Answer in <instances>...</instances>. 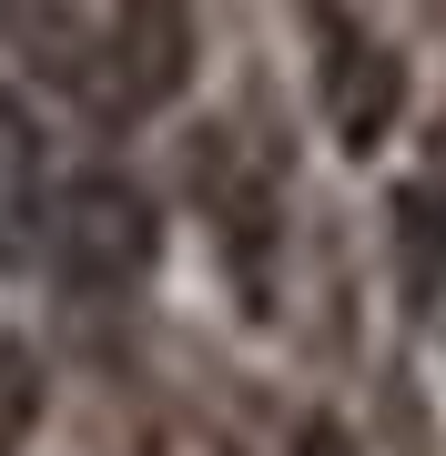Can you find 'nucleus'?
Masks as SVG:
<instances>
[{
  "instance_id": "nucleus-1",
  "label": "nucleus",
  "mask_w": 446,
  "mask_h": 456,
  "mask_svg": "<svg viewBox=\"0 0 446 456\" xmlns=\"http://www.w3.org/2000/svg\"><path fill=\"white\" fill-rule=\"evenodd\" d=\"M51 254H61V274L82 294H122L152 274V254H163V213L133 173H82L61 203H51Z\"/></svg>"
},
{
  "instance_id": "nucleus-2",
  "label": "nucleus",
  "mask_w": 446,
  "mask_h": 456,
  "mask_svg": "<svg viewBox=\"0 0 446 456\" xmlns=\"http://www.w3.org/2000/svg\"><path fill=\"white\" fill-rule=\"evenodd\" d=\"M314 102H325V132L355 152H385L396 142V122H406V61H396V41H376L365 20H345V11H325L314 20Z\"/></svg>"
},
{
  "instance_id": "nucleus-3",
  "label": "nucleus",
  "mask_w": 446,
  "mask_h": 456,
  "mask_svg": "<svg viewBox=\"0 0 446 456\" xmlns=\"http://www.w3.org/2000/svg\"><path fill=\"white\" fill-rule=\"evenodd\" d=\"M101 61H112L122 112H173L182 82H193V0H112Z\"/></svg>"
},
{
  "instance_id": "nucleus-4",
  "label": "nucleus",
  "mask_w": 446,
  "mask_h": 456,
  "mask_svg": "<svg viewBox=\"0 0 446 456\" xmlns=\"http://www.w3.org/2000/svg\"><path fill=\"white\" fill-rule=\"evenodd\" d=\"M385 224H396V284L416 314H436L446 294V122L416 142V163L396 183V203H385Z\"/></svg>"
},
{
  "instance_id": "nucleus-5",
  "label": "nucleus",
  "mask_w": 446,
  "mask_h": 456,
  "mask_svg": "<svg viewBox=\"0 0 446 456\" xmlns=\"http://www.w3.org/2000/svg\"><path fill=\"white\" fill-rule=\"evenodd\" d=\"M51 233V163H41V122L20 102H0V264H31Z\"/></svg>"
},
{
  "instance_id": "nucleus-6",
  "label": "nucleus",
  "mask_w": 446,
  "mask_h": 456,
  "mask_svg": "<svg viewBox=\"0 0 446 456\" xmlns=\"http://www.w3.org/2000/svg\"><path fill=\"white\" fill-rule=\"evenodd\" d=\"M31 426H41V365L31 345H0V456L31 446Z\"/></svg>"
},
{
  "instance_id": "nucleus-7",
  "label": "nucleus",
  "mask_w": 446,
  "mask_h": 456,
  "mask_svg": "<svg viewBox=\"0 0 446 456\" xmlns=\"http://www.w3.org/2000/svg\"><path fill=\"white\" fill-rule=\"evenodd\" d=\"M295 456H365V446H355L335 416H304V426H295Z\"/></svg>"
}]
</instances>
